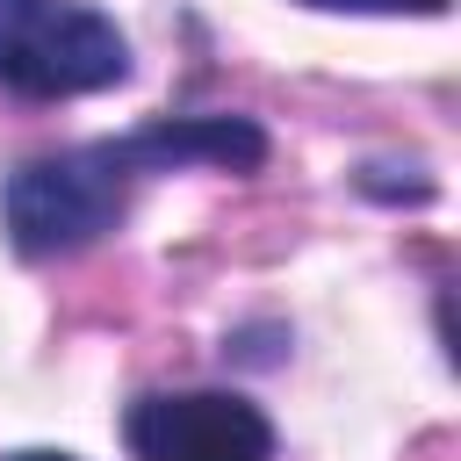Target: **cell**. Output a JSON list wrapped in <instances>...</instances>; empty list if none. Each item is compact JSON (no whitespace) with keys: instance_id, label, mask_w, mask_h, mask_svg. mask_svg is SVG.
I'll use <instances>...</instances> for the list:
<instances>
[{"instance_id":"6da1fadb","label":"cell","mask_w":461,"mask_h":461,"mask_svg":"<svg viewBox=\"0 0 461 461\" xmlns=\"http://www.w3.org/2000/svg\"><path fill=\"white\" fill-rule=\"evenodd\" d=\"M130 180L137 166L115 144H79V151H50L7 173L0 187V223L14 238L22 259H65L94 238H108L130 209Z\"/></svg>"},{"instance_id":"7a4b0ae2","label":"cell","mask_w":461,"mask_h":461,"mask_svg":"<svg viewBox=\"0 0 461 461\" xmlns=\"http://www.w3.org/2000/svg\"><path fill=\"white\" fill-rule=\"evenodd\" d=\"M130 79L122 29L86 0H0V86L22 101L101 94Z\"/></svg>"},{"instance_id":"3957f363","label":"cell","mask_w":461,"mask_h":461,"mask_svg":"<svg viewBox=\"0 0 461 461\" xmlns=\"http://www.w3.org/2000/svg\"><path fill=\"white\" fill-rule=\"evenodd\" d=\"M122 439L137 461H274L267 411L230 396V389L137 396L122 418Z\"/></svg>"},{"instance_id":"277c9868","label":"cell","mask_w":461,"mask_h":461,"mask_svg":"<svg viewBox=\"0 0 461 461\" xmlns=\"http://www.w3.org/2000/svg\"><path fill=\"white\" fill-rule=\"evenodd\" d=\"M122 158L144 173H180V166H223V173H252L267 158V137L245 122V115H173V122H151V130H130L122 137Z\"/></svg>"},{"instance_id":"5b68a950","label":"cell","mask_w":461,"mask_h":461,"mask_svg":"<svg viewBox=\"0 0 461 461\" xmlns=\"http://www.w3.org/2000/svg\"><path fill=\"white\" fill-rule=\"evenodd\" d=\"M303 7H331V14H447V0H303Z\"/></svg>"},{"instance_id":"8992f818","label":"cell","mask_w":461,"mask_h":461,"mask_svg":"<svg viewBox=\"0 0 461 461\" xmlns=\"http://www.w3.org/2000/svg\"><path fill=\"white\" fill-rule=\"evenodd\" d=\"M0 461H79V454H50V447H22V454H0Z\"/></svg>"}]
</instances>
